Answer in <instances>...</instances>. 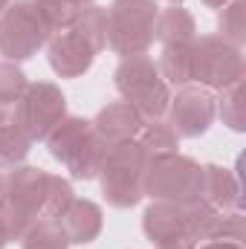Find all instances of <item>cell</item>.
Here are the masks:
<instances>
[{
  "label": "cell",
  "mask_w": 246,
  "mask_h": 249,
  "mask_svg": "<svg viewBox=\"0 0 246 249\" xmlns=\"http://www.w3.org/2000/svg\"><path fill=\"white\" fill-rule=\"evenodd\" d=\"M217 35L235 47H244L246 23H244V0H229L217 12Z\"/></svg>",
  "instance_id": "cell-23"
},
{
  "label": "cell",
  "mask_w": 246,
  "mask_h": 249,
  "mask_svg": "<svg viewBox=\"0 0 246 249\" xmlns=\"http://www.w3.org/2000/svg\"><path fill=\"white\" fill-rule=\"evenodd\" d=\"M200 197L214 206L217 212H241L244 197H241V180L235 171L223 165H203L200 171Z\"/></svg>",
  "instance_id": "cell-12"
},
{
  "label": "cell",
  "mask_w": 246,
  "mask_h": 249,
  "mask_svg": "<svg viewBox=\"0 0 246 249\" xmlns=\"http://www.w3.org/2000/svg\"><path fill=\"white\" fill-rule=\"evenodd\" d=\"M154 249H197V241H194V235H180V238H171V241H165V244H157Z\"/></svg>",
  "instance_id": "cell-28"
},
{
  "label": "cell",
  "mask_w": 246,
  "mask_h": 249,
  "mask_svg": "<svg viewBox=\"0 0 246 249\" xmlns=\"http://www.w3.org/2000/svg\"><path fill=\"white\" fill-rule=\"evenodd\" d=\"M6 244H9V238H6V232H3V226H0V249H6Z\"/></svg>",
  "instance_id": "cell-32"
},
{
  "label": "cell",
  "mask_w": 246,
  "mask_h": 249,
  "mask_svg": "<svg viewBox=\"0 0 246 249\" xmlns=\"http://www.w3.org/2000/svg\"><path fill=\"white\" fill-rule=\"evenodd\" d=\"M165 116L180 139H197L211 127L217 116V96L200 84H183L171 96Z\"/></svg>",
  "instance_id": "cell-8"
},
{
  "label": "cell",
  "mask_w": 246,
  "mask_h": 249,
  "mask_svg": "<svg viewBox=\"0 0 246 249\" xmlns=\"http://www.w3.org/2000/svg\"><path fill=\"white\" fill-rule=\"evenodd\" d=\"M72 32L78 38H84L93 47V53L99 55L107 47V9L105 6H96V3L93 6H84L81 15H78V20L72 23Z\"/></svg>",
  "instance_id": "cell-20"
},
{
  "label": "cell",
  "mask_w": 246,
  "mask_h": 249,
  "mask_svg": "<svg viewBox=\"0 0 246 249\" xmlns=\"http://www.w3.org/2000/svg\"><path fill=\"white\" fill-rule=\"evenodd\" d=\"M75 197L72 183L61 174H50V186H47V209H44V220H53L64 206Z\"/></svg>",
  "instance_id": "cell-26"
},
{
  "label": "cell",
  "mask_w": 246,
  "mask_h": 249,
  "mask_svg": "<svg viewBox=\"0 0 246 249\" xmlns=\"http://www.w3.org/2000/svg\"><path fill=\"white\" fill-rule=\"evenodd\" d=\"M246 64L241 47L220 35H200L191 44V81L206 90H226L244 81Z\"/></svg>",
  "instance_id": "cell-5"
},
{
  "label": "cell",
  "mask_w": 246,
  "mask_h": 249,
  "mask_svg": "<svg viewBox=\"0 0 246 249\" xmlns=\"http://www.w3.org/2000/svg\"><path fill=\"white\" fill-rule=\"evenodd\" d=\"M229 0H203V6H209V9H223Z\"/></svg>",
  "instance_id": "cell-30"
},
{
  "label": "cell",
  "mask_w": 246,
  "mask_h": 249,
  "mask_svg": "<svg viewBox=\"0 0 246 249\" xmlns=\"http://www.w3.org/2000/svg\"><path fill=\"white\" fill-rule=\"evenodd\" d=\"M159 75L165 78V84L171 87H183L191 84V44H168L162 47V55L157 61Z\"/></svg>",
  "instance_id": "cell-19"
},
{
  "label": "cell",
  "mask_w": 246,
  "mask_h": 249,
  "mask_svg": "<svg viewBox=\"0 0 246 249\" xmlns=\"http://www.w3.org/2000/svg\"><path fill=\"white\" fill-rule=\"evenodd\" d=\"M32 151V139L23 133L15 116V105H0V171H15L26 162Z\"/></svg>",
  "instance_id": "cell-14"
},
{
  "label": "cell",
  "mask_w": 246,
  "mask_h": 249,
  "mask_svg": "<svg viewBox=\"0 0 246 249\" xmlns=\"http://www.w3.org/2000/svg\"><path fill=\"white\" fill-rule=\"evenodd\" d=\"M113 84H116L122 102L136 107L145 122L165 116L168 102H171V87L159 75L154 58H148V55L122 58L113 72Z\"/></svg>",
  "instance_id": "cell-1"
},
{
  "label": "cell",
  "mask_w": 246,
  "mask_h": 249,
  "mask_svg": "<svg viewBox=\"0 0 246 249\" xmlns=\"http://www.w3.org/2000/svg\"><path fill=\"white\" fill-rule=\"evenodd\" d=\"M9 3H12V0H0V15H3V12L9 9Z\"/></svg>",
  "instance_id": "cell-33"
},
{
  "label": "cell",
  "mask_w": 246,
  "mask_h": 249,
  "mask_svg": "<svg viewBox=\"0 0 246 249\" xmlns=\"http://www.w3.org/2000/svg\"><path fill=\"white\" fill-rule=\"evenodd\" d=\"M72 3H75V6H78V9H84V6H93V3H96V0H72Z\"/></svg>",
  "instance_id": "cell-31"
},
{
  "label": "cell",
  "mask_w": 246,
  "mask_h": 249,
  "mask_svg": "<svg viewBox=\"0 0 246 249\" xmlns=\"http://www.w3.org/2000/svg\"><path fill=\"white\" fill-rule=\"evenodd\" d=\"M90 133H93V122H90V119H84V116H70V113H67L61 122L50 130V136L44 139V145H47L50 157L64 165L67 157H70Z\"/></svg>",
  "instance_id": "cell-16"
},
{
  "label": "cell",
  "mask_w": 246,
  "mask_h": 249,
  "mask_svg": "<svg viewBox=\"0 0 246 249\" xmlns=\"http://www.w3.org/2000/svg\"><path fill=\"white\" fill-rule=\"evenodd\" d=\"M200 171L203 165L185 154H168V157L148 160L142 191L151 200L185 206L200 197Z\"/></svg>",
  "instance_id": "cell-4"
},
{
  "label": "cell",
  "mask_w": 246,
  "mask_h": 249,
  "mask_svg": "<svg viewBox=\"0 0 246 249\" xmlns=\"http://www.w3.org/2000/svg\"><path fill=\"white\" fill-rule=\"evenodd\" d=\"M53 220L61 229V235L67 238V244H75V247L93 244L102 235V229H105L102 206L87 200V197H72Z\"/></svg>",
  "instance_id": "cell-9"
},
{
  "label": "cell",
  "mask_w": 246,
  "mask_h": 249,
  "mask_svg": "<svg viewBox=\"0 0 246 249\" xmlns=\"http://www.w3.org/2000/svg\"><path fill=\"white\" fill-rule=\"evenodd\" d=\"M47 61L58 78H81L84 72H90L96 53L84 38H78L72 29H67L47 41Z\"/></svg>",
  "instance_id": "cell-10"
},
{
  "label": "cell",
  "mask_w": 246,
  "mask_h": 249,
  "mask_svg": "<svg viewBox=\"0 0 246 249\" xmlns=\"http://www.w3.org/2000/svg\"><path fill=\"white\" fill-rule=\"evenodd\" d=\"M142 232H145V238L151 241V247L165 244V241H171V238L185 235V232H188L185 206L151 200V206L142 212Z\"/></svg>",
  "instance_id": "cell-13"
},
{
  "label": "cell",
  "mask_w": 246,
  "mask_h": 249,
  "mask_svg": "<svg viewBox=\"0 0 246 249\" xmlns=\"http://www.w3.org/2000/svg\"><path fill=\"white\" fill-rule=\"evenodd\" d=\"M197 249H244V244H232V241H206Z\"/></svg>",
  "instance_id": "cell-29"
},
{
  "label": "cell",
  "mask_w": 246,
  "mask_h": 249,
  "mask_svg": "<svg viewBox=\"0 0 246 249\" xmlns=\"http://www.w3.org/2000/svg\"><path fill=\"white\" fill-rule=\"evenodd\" d=\"M145 168H148V157L136 139L110 145L107 157L102 162V171H99V183H102V194H105L107 206H113V209L139 206L145 197V191H142Z\"/></svg>",
  "instance_id": "cell-2"
},
{
  "label": "cell",
  "mask_w": 246,
  "mask_h": 249,
  "mask_svg": "<svg viewBox=\"0 0 246 249\" xmlns=\"http://www.w3.org/2000/svg\"><path fill=\"white\" fill-rule=\"evenodd\" d=\"M15 116L23 133L32 139V145L44 142L50 130L67 116V96L53 81H32L26 84L20 102L15 105Z\"/></svg>",
  "instance_id": "cell-7"
},
{
  "label": "cell",
  "mask_w": 246,
  "mask_h": 249,
  "mask_svg": "<svg viewBox=\"0 0 246 249\" xmlns=\"http://www.w3.org/2000/svg\"><path fill=\"white\" fill-rule=\"evenodd\" d=\"M23 249H67V238L61 235V229L55 226V220H41L23 241Z\"/></svg>",
  "instance_id": "cell-25"
},
{
  "label": "cell",
  "mask_w": 246,
  "mask_h": 249,
  "mask_svg": "<svg viewBox=\"0 0 246 249\" xmlns=\"http://www.w3.org/2000/svg\"><path fill=\"white\" fill-rule=\"evenodd\" d=\"M32 3H35L41 20L47 23V29H50L53 35L72 29V23H75L78 15H81V9H78L72 0H32Z\"/></svg>",
  "instance_id": "cell-21"
},
{
  "label": "cell",
  "mask_w": 246,
  "mask_h": 249,
  "mask_svg": "<svg viewBox=\"0 0 246 249\" xmlns=\"http://www.w3.org/2000/svg\"><path fill=\"white\" fill-rule=\"evenodd\" d=\"M26 75L15 61H0V105H18L26 90Z\"/></svg>",
  "instance_id": "cell-24"
},
{
  "label": "cell",
  "mask_w": 246,
  "mask_h": 249,
  "mask_svg": "<svg viewBox=\"0 0 246 249\" xmlns=\"http://www.w3.org/2000/svg\"><path fill=\"white\" fill-rule=\"evenodd\" d=\"M209 241H232V244H244V214L241 212H220Z\"/></svg>",
  "instance_id": "cell-27"
},
{
  "label": "cell",
  "mask_w": 246,
  "mask_h": 249,
  "mask_svg": "<svg viewBox=\"0 0 246 249\" xmlns=\"http://www.w3.org/2000/svg\"><path fill=\"white\" fill-rule=\"evenodd\" d=\"M157 15V0H113L107 6V47L119 58L148 55L154 47Z\"/></svg>",
  "instance_id": "cell-3"
},
{
  "label": "cell",
  "mask_w": 246,
  "mask_h": 249,
  "mask_svg": "<svg viewBox=\"0 0 246 249\" xmlns=\"http://www.w3.org/2000/svg\"><path fill=\"white\" fill-rule=\"evenodd\" d=\"M154 38L168 47V44H194L197 38V23H194V15L177 6V3H168L165 9H159L157 15V23H154Z\"/></svg>",
  "instance_id": "cell-15"
},
{
  "label": "cell",
  "mask_w": 246,
  "mask_h": 249,
  "mask_svg": "<svg viewBox=\"0 0 246 249\" xmlns=\"http://www.w3.org/2000/svg\"><path fill=\"white\" fill-rule=\"evenodd\" d=\"M136 142L142 145V151H145L148 160L168 157V154H180V136L168 124V119H148V122L142 124Z\"/></svg>",
  "instance_id": "cell-18"
},
{
  "label": "cell",
  "mask_w": 246,
  "mask_h": 249,
  "mask_svg": "<svg viewBox=\"0 0 246 249\" xmlns=\"http://www.w3.org/2000/svg\"><path fill=\"white\" fill-rule=\"evenodd\" d=\"M145 119L139 116L136 107H130L127 102H110L105 105L96 119H93V130L99 133V139L110 148V145H119V142H130L139 136Z\"/></svg>",
  "instance_id": "cell-11"
},
{
  "label": "cell",
  "mask_w": 246,
  "mask_h": 249,
  "mask_svg": "<svg viewBox=\"0 0 246 249\" xmlns=\"http://www.w3.org/2000/svg\"><path fill=\"white\" fill-rule=\"evenodd\" d=\"M50 38H53V32L41 20L32 0H12L9 9L0 15V55H3V61H29L32 55H38L41 47H47Z\"/></svg>",
  "instance_id": "cell-6"
},
{
  "label": "cell",
  "mask_w": 246,
  "mask_h": 249,
  "mask_svg": "<svg viewBox=\"0 0 246 249\" xmlns=\"http://www.w3.org/2000/svg\"><path fill=\"white\" fill-rule=\"evenodd\" d=\"M105 157H107V145H105V142L99 139V133L93 130V133L67 157L64 168H67V174H70L72 180H96L99 171H102Z\"/></svg>",
  "instance_id": "cell-17"
},
{
  "label": "cell",
  "mask_w": 246,
  "mask_h": 249,
  "mask_svg": "<svg viewBox=\"0 0 246 249\" xmlns=\"http://www.w3.org/2000/svg\"><path fill=\"white\" fill-rule=\"evenodd\" d=\"M168 3H177V6H183L185 0H168Z\"/></svg>",
  "instance_id": "cell-34"
},
{
  "label": "cell",
  "mask_w": 246,
  "mask_h": 249,
  "mask_svg": "<svg viewBox=\"0 0 246 249\" xmlns=\"http://www.w3.org/2000/svg\"><path fill=\"white\" fill-rule=\"evenodd\" d=\"M217 116L223 119V124L235 133H244L246 130V102H244V81L220 90V99H217Z\"/></svg>",
  "instance_id": "cell-22"
}]
</instances>
